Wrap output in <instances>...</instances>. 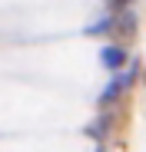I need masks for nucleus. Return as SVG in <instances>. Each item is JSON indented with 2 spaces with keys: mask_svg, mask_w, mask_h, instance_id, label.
<instances>
[{
  "mask_svg": "<svg viewBox=\"0 0 146 152\" xmlns=\"http://www.w3.org/2000/svg\"><path fill=\"white\" fill-rule=\"evenodd\" d=\"M100 56H103V66L106 69H119V66L126 63V50L123 46H103Z\"/></svg>",
  "mask_w": 146,
  "mask_h": 152,
  "instance_id": "nucleus-1",
  "label": "nucleus"
},
{
  "mask_svg": "<svg viewBox=\"0 0 146 152\" xmlns=\"http://www.w3.org/2000/svg\"><path fill=\"white\" fill-rule=\"evenodd\" d=\"M133 76H136V73H123V76H116V80H113V86H106V93H103L100 99H103V103H110V99H116L119 93H123V89H126V86L133 83Z\"/></svg>",
  "mask_w": 146,
  "mask_h": 152,
  "instance_id": "nucleus-2",
  "label": "nucleus"
},
{
  "mask_svg": "<svg viewBox=\"0 0 146 152\" xmlns=\"http://www.w3.org/2000/svg\"><path fill=\"white\" fill-rule=\"evenodd\" d=\"M113 30H116L119 37H130V33H133V13H119V17H113Z\"/></svg>",
  "mask_w": 146,
  "mask_h": 152,
  "instance_id": "nucleus-3",
  "label": "nucleus"
},
{
  "mask_svg": "<svg viewBox=\"0 0 146 152\" xmlns=\"http://www.w3.org/2000/svg\"><path fill=\"white\" fill-rule=\"evenodd\" d=\"M126 4H130V0H110V7H113V10H119V7H126Z\"/></svg>",
  "mask_w": 146,
  "mask_h": 152,
  "instance_id": "nucleus-4",
  "label": "nucleus"
}]
</instances>
